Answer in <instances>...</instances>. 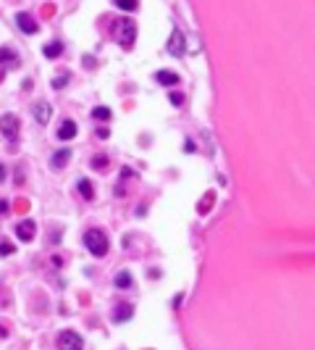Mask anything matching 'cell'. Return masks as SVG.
I'll list each match as a JSON object with an SVG mask.
<instances>
[{
    "label": "cell",
    "mask_w": 315,
    "mask_h": 350,
    "mask_svg": "<svg viewBox=\"0 0 315 350\" xmlns=\"http://www.w3.org/2000/svg\"><path fill=\"white\" fill-rule=\"evenodd\" d=\"M155 79H158V84H166V87H176L179 82H182V79H179V74H173V71H158L155 74Z\"/></svg>",
    "instance_id": "cell-12"
},
{
    "label": "cell",
    "mask_w": 315,
    "mask_h": 350,
    "mask_svg": "<svg viewBox=\"0 0 315 350\" xmlns=\"http://www.w3.org/2000/svg\"><path fill=\"white\" fill-rule=\"evenodd\" d=\"M184 150H187V153H194V142H192V140H187V145H184Z\"/></svg>",
    "instance_id": "cell-25"
},
{
    "label": "cell",
    "mask_w": 315,
    "mask_h": 350,
    "mask_svg": "<svg viewBox=\"0 0 315 350\" xmlns=\"http://www.w3.org/2000/svg\"><path fill=\"white\" fill-rule=\"evenodd\" d=\"M6 179V166H0V182Z\"/></svg>",
    "instance_id": "cell-26"
},
{
    "label": "cell",
    "mask_w": 315,
    "mask_h": 350,
    "mask_svg": "<svg viewBox=\"0 0 315 350\" xmlns=\"http://www.w3.org/2000/svg\"><path fill=\"white\" fill-rule=\"evenodd\" d=\"M121 11H134V8H137V3H129V0H124V3H116Z\"/></svg>",
    "instance_id": "cell-22"
},
{
    "label": "cell",
    "mask_w": 315,
    "mask_h": 350,
    "mask_svg": "<svg viewBox=\"0 0 315 350\" xmlns=\"http://www.w3.org/2000/svg\"><path fill=\"white\" fill-rule=\"evenodd\" d=\"M108 135H110V129H108V126H100V129H97V137H100V140H105Z\"/></svg>",
    "instance_id": "cell-23"
},
{
    "label": "cell",
    "mask_w": 315,
    "mask_h": 350,
    "mask_svg": "<svg viewBox=\"0 0 315 350\" xmlns=\"http://www.w3.org/2000/svg\"><path fill=\"white\" fill-rule=\"evenodd\" d=\"M113 32H116V40L121 42V48H124V50H131L134 40H137V27H134V21H131V19H119Z\"/></svg>",
    "instance_id": "cell-2"
},
{
    "label": "cell",
    "mask_w": 315,
    "mask_h": 350,
    "mask_svg": "<svg viewBox=\"0 0 315 350\" xmlns=\"http://www.w3.org/2000/svg\"><path fill=\"white\" fill-rule=\"evenodd\" d=\"M113 284H116L119 290H129V287H131V274H129V271H119L116 279H113Z\"/></svg>",
    "instance_id": "cell-15"
},
{
    "label": "cell",
    "mask_w": 315,
    "mask_h": 350,
    "mask_svg": "<svg viewBox=\"0 0 315 350\" xmlns=\"http://www.w3.org/2000/svg\"><path fill=\"white\" fill-rule=\"evenodd\" d=\"M58 350H84V340H82V335H79V332H74V329L61 332V337H58Z\"/></svg>",
    "instance_id": "cell-3"
},
{
    "label": "cell",
    "mask_w": 315,
    "mask_h": 350,
    "mask_svg": "<svg viewBox=\"0 0 315 350\" xmlns=\"http://www.w3.org/2000/svg\"><path fill=\"white\" fill-rule=\"evenodd\" d=\"M92 166H95V169H105V166H108V158H105V156H95V158H92Z\"/></svg>",
    "instance_id": "cell-19"
},
{
    "label": "cell",
    "mask_w": 315,
    "mask_h": 350,
    "mask_svg": "<svg viewBox=\"0 0 315 350\" xmlns=\"http://www.w3.org/2000/svg\"><path fill=\"white\" fill-rule=\"evenodd\" d=\"M42 53H45V58H58L63 53V45L61 42H48V45L42 48Z\"/></svg>",
    "instance_id": "cell-16"
},
{
    "label": "cell",
    "mask_w": 315,
    "mask_h": 350,
    "mask_svg": "<svg viewBox=\"0 0 315 350\" xmlns=\"http://www.w3.org/2000/svg\"><path fill=\"white\" fill-rule=\"evenodd\" d=\"M0 63H8V66H18V56L11 48H0Z\"/></svg>",
    "instance_id": "cell-14"
},
{
    "label": "cell",
    "mask_w": 315,
    "mask_h": 350,
    "mask_svg": "<svg viewBox=\"0 0 315 350\" xmlns=\"http://www.w3.org/2000/svg\"><path fill=\"white\" fill-rule=\"evenodd\" d=\"M11 253H16V248L11 243H0V255H11Z\"/></svg>",
    "instance_id": "cell-20"
},
{
    "label": "cell",
    "mask_w": 315,
    "mask_h": 350,
    "mask_svg": "<svg viewBox=\"0 0 315 350\" xmlns=\"http://www.w3.org/2000/svg\"><path fill=\"white\" fill-rule=\"evenodd\" d=\"M84 248L92 253L95 258H103V255L108 253L110 243H108L105 232H100V229H89V232H84Z\"/></svg>",
    "instance_id": "cell-1"
},
{
    "label": "cell",
    "mask_w": 315,
    "mask_h": 350,
    "mask_svg": "<svg viewBox=\"0 0 315 350\" xmlns=\"http://www.w3.org/2000/svg\"><path fill=\"white\" fill-rule=\"evenodd\" d=\"M66 84H69V74H61V77L53 79V87H55V90H63Z\"/></svg>",
    "instance_id": "cell-18"
},
{
    "label": "cell",
    "mask_w": 315,
    "mask_h": 350,
    "mask_svg": "<svg viewBox=\"0 0 315 350\" xmlns=\"http://www.w3.org/2000/svg\"><path fill=\"white\" fill-rule=\"evenodd\" d=\"M8 213V200H0V216Z\"/></svg>",
    "instance_id": "cell-24"
},
{
    "label": "cell",
    "mask_w": 315,
    "mask_h": 350,
    "mask_svg": "<svg viewBox=\"0 0 315 350\" xmlns=\"http://www.w3.org/2000/svg\"><path fill=\"white\" fill-rule=\"evenodd\" d=\"M110 116V108H105V105H97V108H92V119H97V121H108Z\"/></svg>",
    "instance_id": "cell-17"
},
{
    "label": "cell",
    "mask_w": 315,
    "mask_h": 350,
    "mask_svg": "<svg viewBox=\"0 0 315 350\" xmlns=\"http://www.w3.org/2000/svg\"><path fill=\"white\" fill-rule=\"evenodd\" d=\"M16 27L24 32V34H37V32H40V24H37L29 13H24V11L16 13Z\"/></svg>",
    "instance_id": "cell-6"
},
{
    "label": "cell",
    "mask_w": 315,
    "mask_h": 350,
    "mask_svg": "<svg viewBox=\"0 0 315 350\" xmlns=\"http://www.w3.org/2000/svg\"><path fill=\"white\" fill-rule=\"evenodd\" d=\"M168 53H171L173 58H179V56H184V53H187L184 34L179 32V29H173V32H171V37H168Z\"/></svg>",
    "instance_id": "cell-5"
},
{
    "label": "cell",
    "mask_w": 315,
    "mask_h": 350,
    "mask_svg": "<svg viewBox=\"0 0 315 350\" xmlns=\"http://www.w3.org/2000/svg\"><path fill=\"white\" fill-rule=\"evenodd\" d=\"M50 114H53V105H48L45 100H40L37 105H34V119H37V124H48L50 121Z\"/></svg>",
    "instance_id": "cell-10"
},
{
    "label": "cell",
    "mask_w": 315,
    "mask_h": 350,
    "mask_svg": "<svg viewBox=\"0 0 315 350\" xmlns=\"http://www.w3.org/2000/svg\"><path fill=\"white\" fill-rule=\"evenodd\" d=\"M76 190H79V195H82L84 200H92L95 198V190H92V182H89V179H79Z\"/></svg>",
    "instance_id": "cell-13"
},
{
    "label": "cell",
    "mask_w": 315,
    "mask_h": 350,
    "mask_svg": "<svg viewBox=\"0 0 315 350\" xmlns=\"http://www.w3.org/2000/svg\"><path fill=\"white\" fill-rule=\"evenodd\" d=\"M76 132H79V129H76V121L66 119V121H63V124L55 129V137L66 142V140H74V137H76Z\"/></svg>",
    "instance_id": "cell-8"
},
{
    "label": "cell",
    "mask_w": 315,
    "mask_h": 350,
    "mask_svg": "<svg viewBox=\"0 0 315 350\" xmlns=\"http://www.w3.org/2000/svg\"><path fill=\"white\" fill-rule=\"evenodd\" d=\"M34 232H37V227H34L32 218H24V222H18V227H16V237L21 240V243H32Z\"/></svg>",
    "instance_id": "cell-7"
},
{
    "label": "cell",
    "mask_w": 315,
    "mask_h": 350,
    "mask_svg": "<svg viewBox=\"0 0 315 350\" xmlns=\"http://www.w3.org/2000/svg\"><path fill=\"white\" fill-rule=\"evenodd\" d=\"M69 158H71V148H61V150H55L53 158H50V169L61 171L66 163H69Z\"/></svg>",
    "instance_id": "cell-9"
},
{
    "label": "cell",
    "mask_w": 315,
    "mask_h": 350,
    "mask_svg": "<svg viewBox=\"0 0 315 350\" xmlns=\"http://www.w3.org/2000/svg\"><path fill=\"white\" fill-rule=\"evenodd\" d=\"M171 103H173V105H182V103H184V95H182V93H171Z\"/></svg>",
    "instance_id": "cell-21"
},
{
    "label": "cell",
    "mask_w": 315,
    "mask_h": 350,
    "mask_svg": "<svg viewBox=\"0 0 315 350\" xmlns=\"http://www.w3.org/2000/svg\"><path fill=\"white\" fill-rule=\"evenodd\" d=\"M0 132H3L8 140L18 137V116L16 114H3L0 116Z\"/></svg>",
    "instance_id": "cell-4"
},
{
    "label": "cell",
    "mask_w": 315,
    "mask_h": 350,
    "mask_svg": "<svg viewBox=\"0 0 315 350\" xmlns=\"http://www.w3.org/2000/svg\"><path fill=\"white\" fill-rule=\"evenodd\" d=\"M131 314H134V308H131L129 303H119L116 308H113V321L124 324V321H129V319H131Z\"/></svg>",
    "instance_id": "cell-11"
}]
</instances>
